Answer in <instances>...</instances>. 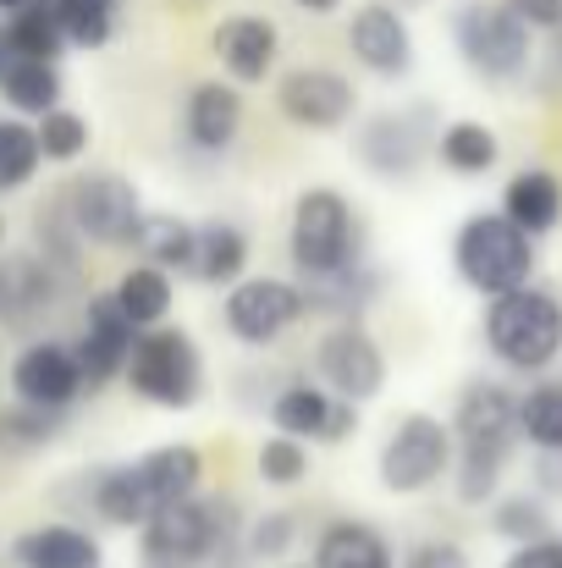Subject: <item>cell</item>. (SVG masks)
<instances>
[{
	"label": "cell",
	"mask_w": 562,
	"mask_h": 568,
	"mask_svg": "<svg viewBox=\"0 0 562 568\" xmlns=\"http://www.w3.org/2000/svg\"><path fill=\"white\" fill-rule=\"evenodd\" d=\"M513 226H524L530 237H552L562 226V178L552 166H524L508 178L502 204H497Z\"/></svg>",
	"instance_id": "cell-23"
},
{
	"label": "cell",
	"mask_w": 562,
	"mask_h": 568,
	"mask_svg": "<svg viewBox=\"0 0 562 568\" xmlns=\"http://www.w3.org/2000/svg\"><path fill=\"white\" fill-rule=\"evenodd\" d=\"M0 248H6V210H0Z\"/></svg>",
	"instance_id": "cell-47"
},
{
	"label": "cell",
	"mask_w": 562,
	"mask_h": 568,
	"mask_svg": "<svg viewBox=\"0 0 562 568\" xmlns=\"http://www.w3.org/2000/svg\"><path fill=\"white\" fill-rule=\"evenodd\" d=\"M254 469H259L265 486H282V491H287V486H298V480L309 475V447H304L298 436H282V430H276V436L259 442Z\"/></svg>",
	"instance_id": "cell-38"
},
{
	"label": "cell",
	"mask_w": 562,
	"mask_h": 568,
	"mask_svg": "<svg viewBox=\"0 0 562 568\" xmlns=\"http://www.w3.org/2000/svg\"><path fill=\"white\" fill-rule=\"evenodd\" d=\"M72 226L94 248H133L139 221H144V193L122 172H78L72 189L61 193Z\"/></svg>",
	"instance_id": "cell-11"
},
{
	"label": "cell",
	"mask_w": 562,
	"mask_h": 568,
	"mask_svg": "<svg viewBox=\"0 0 562 568\" xmlns=\"http://www.w3.org/2000/svg\"><path fill=\"white\" fill-rule=\"evenodd\" d=\"M535 491L562 497V453H535Z\"/></svg>",
	"instance_id": "cell-43"
},
{
	"label": "cell",
	"mask_w": 562,
	"mask_h": 568,
	"mask_svg": "<svg viewBox=\"0 0 562 568\" xmlns=\"http://www.w3.org/2000/svg\"><path fill=\"white\" fill-rule=\"evenodd\" d=\"M270 425L282 436H298V442H348L359 430V403L348 397H331L320 381H287L276 397H270Z\"/></svg>",
	"instance_id": "cell-19"
},
{
	"label": "cell",
	"mask_w": 562,
	"mask_h": 568,
	"mask_svg": "<svg viewBox=\"0 0 562 568\" xmlns=\"http://www.w3.org/2000/svg\"><path fill=\"white\" fill-rule=\"evenodd\" d=\"M304 315V287L287 276H243L221 298V326L243 348H276Z\"/></svg>",
	"instance_id": "cell-12"
},
{
	"label": "cell",
	"mask_w": 562,
	"mask_h": 568,
	"mask_svg": "<svg viewBox=\"0 0 562 568\" xmlns=\"http://www.w3.org/2000/svg\"><path fill=\"white\" fill-rule=\"evenodd\" d=\"M397 568H474V558L458 547V541H447V536H425V541H413Z\"/></svg>",
	"instance_id": "cell-40"
},
{
	"label": "cell",
	"mask_w": 562,
	"mask_h": 568,
	"mask_svg": "<svg viewBox=\"0 0 562 568\" xmlns=\"http://www.w3.org/2000/svg\"><path fill=\"white\" fill-rule=\"evenodd\" d=\"M72 50H105L116 39V0H50Z\"/></svg>",
	"instance_id": "cell-35"
},
{
	"label": "cell",
	"mask_w": 562,
	"mask_h": 568,
	"mask_svg": "<svg viewBox=\"0 0 562 568\" xmlns=\"http://www.w3.org/2000/svg\"><path fill=\"white\" fill-rule=\"evenodd\" d=\"M11 397H22V403H39V408H72L78 397H89L83 392V371H78V354H72V343H61V337H28V348H17V359H11Z\"/></svg>",
	"instance_id": "cell-17"
},
{
	"label": "cell",
	"mask_w": 562,
	"mask_h": 568,
	"mask_svg": "<svg viewBox=\"0 0 562 568\" xmlns=\"http://www.w3.org/2000/svg\"><path fill=\"white\" fill-rule=\"evenodd\" d=\"M22 6H28V0H0V11H6V17H11V11H22Z\"/></svg>",
	"instance_id": "cell-45"
},
{
	"label": "cell",
	"mask_w": 562,
	"mask_h": 568,
	"mask_svg": "<svg viewBox=\"0 0 562 568\" xmlns=\"http://www.w3.org/2000/svg\"><path fill=\"white\" fill-rule=\"evenodd\" d=\"M480 337H486V354L508 376H546L562 359V298L535 282L497 293L486 298Z\"/></svg>",
	"instance_id": "cell-4"
},
{
	"label": "cell",
	"mask_w": 562,
	"mask_h": 568,
	"mask_svg": "<svg viewBox=\"0 0 562 568\" xmlns=\"http://www.w3.org/2000/svg\"><path fill=\"white\" fill-rule=\"evenodd\" d=\"M375 475L391 497H419L441 480H452V425L441 414H425V408H408L380 453H375Z\"/></svg>",
	"instance_id": "cell-9"
},
{
	"label": "cell",
	"mask_w": 562,
	"mask_h": 568,
	"mask_svg": "<svg viewBox=\"0 0 562 568\" xmlns=\"http://www.w3.org/2000/svg\"><path fill=\"white\" fill-rule=\"evenodd\" d=\"M61 430H67L61 408H39V403H22V397H11L0 408V453L6 458H33V453L55 447Z\"/></svg>",
	"instance_id": "cell-31"
},
{
	"label": "cell",
	"mask_w": 562,
	"mask_h": 568,
	"mask_svg": "<svg viewBox=\"0 0 562 568\" xmlns=\"http://www.w3.org/2000/svg\"><path fill=\"white\" fill-rule=\"evenodd\" d=\"M215 55H221V72L232 83H265L282 61V28L270 17H254V11H237V17H221L215 22Z\"/></svg>",
	"instance_id": "cell-21"
},
{
	"label": "cell",
	"mask_w": 562,
	"mask_h": 568,
	"mask_svg": "<svg viewBox=\"0 0 562 568\" xmlns=\"http://www.w3.org/2000/svg\"><path fill=\"white\" fill-rule=\"evenodd\" d=\"M491 536L508 541V547H530V541L558 536V530H552V503H546L541 491H508V497H491Z\"/></svg>",
	"instance_id": "cell-33"
},
{
	"label": "cell",
	"mask_w": 562,
	"mask_h": 568,
	"mask_svg": "<svg viewBox=\"0 0 562 568\" xmlns=\"http://www.w3.org/2000/svg\"><path fill=\"white\" fill-rule=\"evenodd\" d=\"M452 491L463 508L502 497L508 464L519 453V392L502 381H469L452 408Z\"/></svg>",
	"instance_id": "cell-1"
},
{
	"label": "cell",
	"mask_w": 562,
	"mask_h": 568,
	"mask_svg": "<svg viewBox=\"0 0 562 568\" xmlns=\"http://www.w3.org/2000/svg\"><path fill=\"white\" fill-rule=\"evenodd\" d=\"M348 50H354V61H359L370 78H380V83L408 78V72H413V33H408L402 6H391V0L354 6V17H348Z\"/></svg>",
	"instance_id": "cell-18"
},
{
	"label": "cell",
	"mask_w": 562,
	"mask_h": 568,
	"mask_svg": "<svg viewBox=\"0 0 562 568\" xmlns=\"http://www.w3.org/2000/svg\"><path fill=\"white\" fill-rule=\"evenodd\" d=\"M198 486H204V453L193 442H161V447L139 453L133 464L94 469L83 480V503L100 525L139 530L144 519H155L161 508L193 497Z\"/></svg>",
	"instance_id": "cell-2"
},
{
	"label": "cell",
	"mask_w": 562,
	"mask_h": 568,
	"mask_svg": "<svg viewBox=\"0 0 562 568\" xmlns=\"http://www.w3.org/2000/svg\"><path fill=\"white\" fill-rule=\"evenodd\" d=\"M293 6H298V11H309V17H331L343 0H293Z\"/></svg>",
	"instance_id": "cell-44"
},
{
	"label": "cell",
	"mask_w": 562,
	"mask_h": 568,
	"mask_svg": "<svg viewBox=\"0 0 562 568\" xmlns=\"http://www.w3.org/2000/svg\"><path fill=\"white\" fill-rule=\"evenodd\" d=\"M33 139H39V155H44L50 166H72V161L89 155V116L55 105V111H44V116L33 122Z\"/></svg>",
	"instance_id": "cell-36"
},
{
	"label": "cell",
	"mask_w": 562,
	"mask_h": 568,
	"mask_svg": "<svg viewBox=\"0 0 562 568\" xmlns=\"http://www.w3.org/2000/svg\"><path fill=\"white\" fill-rule=\"evenodd\" d=\"M315 381L331 397L348 403H370L386 392V354L365 332V321H331L326 337L315 343Z\"/></svg>",
	"instance_id": "cell-15"
},
{
	"label": "cell",
	"mask_w": 562,
	"mask_h": 568,
	"mask_svg": "<svg viewBox=\"0 0 562 568\" xmlns=\"http://www.w3.org/2000/svg\"><path fill=\"white\" fill-rule=\"evenodd\" d=\"M298 287H304V310H309V315H326V321H365V310L380 298L386 276H380V265L359 260V265L343 271V276H320V282H298Z\"/></svg>",
	"instance_id": "cell-26"
},
{
	"label": "cell",
	"mask_w": 562,
	"mask_h": 568,
	"mask_svg": "<svg viewBox=\"0 0 562 568\" xmlns=\"http://www.w3.org/2000/svg\"><path fill=\"white\" fill-rule=\"evenodd\" d=\"M452 44L463 67L486 83H513L535 61V33L513 17L508 0H463L452 11Z\"/></svg>",
	"instance_id": "cell-7"
},
{
	"label": "cell",
	"mask_w": 562,
	"mask_h": 568,
	"mask_svg": "<svg viewBox=\"0 0 562 568\" xmlns=\"http://www.w3.org/2000/svg\"><path fill=\"white\" fill-rule=\"evenodd\" d=\"M116 304H122V315L139 326V332H150V326H166L172 321V310H177V276L172 271H161V265H150V260H133L122 276H116Z\"/></svg>",
	"instance_id": "cell-27"
},
{
	"label": "cell",
	"mask_w": 562,
	"mask_h": 568,
	"mask_svg": "<svg viewBox=\"0 0 562 568\" xmlns=\"http://www.w3.org/2000/svg\"><path fill=\"white\" fill-rule=\"evenodd\" d=\"M0 100L17 116H44L61 105V67L55 61H6L0 67Z\"/></svg>",
	"instance_id": "cell-32"
},
{
	"label": "cell",
	"mask_w": 562,
	"mask_h": 568,
	"mask_svg": "<svg viewBox=\"0 0 562 568\" xmlns=\"http://www.w3.org/2000/svg\"><path fill=\"white\" fill-rule=\"evenodd\" d=\"M541 237H530L524 226H513L502 210H474L463 215V226L452 232V271L469 293L480 298H497V293H513L524 282H535V265H541Z\"/></svg>",
	"instance_id": "cell-6"
},
{
	"label": "cell",
	"mask_w": 562,
	"mask_h": 568,
	"mask_svg": "<svg viewBox=\"0 0 562 568\" xmlns=\"http://www.w3.org/2000/svg\"><path fill=\"white\" fill-rule=\"evenodd\" d=\"M391 6H402V11H408V6H430V0H391Z\"/></svg>",
	"instance_id": "cell-46"
},
{
	"label": "cell",
	"mask_w": 562,
	"mask_h": 568,
	"mask_svg": "<svg viewBox=\"0 0 562 568\" xmlns=\"http://www.w3.org/2000/svg\"><path fill=\"white\" fill-rule=\"evenodd\" d=\"M287 260H293L298 282L343 276L359 260H370L365 221H359L354 199L343 189H331V183L298 193L293 199V215H287Z\"/></svg>",
	"instance_id": "cell-5"
},
{
	"label": "cell",
	"mask_w": 562,
	"mask_h": 568,
	"mask_svg": "<svg viewBox=\"0 0 562 568\" xmlns=\"http://www.w3.org/2000/svg\"><path fill=\"white\" fill-rule=\"evenodd\" d=\"M508 6L530 33H558L562 28V0H508Z\"/></svg>",
	"instance_id": "cell-41"
},
{
	"label": "cell",
	"mask_w": 562,
	"mask_h": 568,
	"mask_svg": "<svg viewBox=\"0 0 562 568\" xmlns=\"http://www.w3.org/2000/svg\"><path fill=\"white\" fill-rule=\"evenodd\" d=\"M44 155H39V139H33V122H0V193L28 189L39 178Z\"/></svg>",
	"instance_id": "cell-37"
},
{
	"label": "cell",
	"mask_w": 562,
	"mask_h": 568,
	"mask_svg": "<svg viewBox=\"0 0 562 568\" xmlns=\"http://www.w3.org/2000/svg\"><path fill=\"white\" fill-rule=\"evenodd\" d=\"M552 39H558V67H562V28H558V33H552Z\"/></svg>",
	"instance_id": "cell-48"
},
{
	"label": "cell",
	"mask_w": 562,
	"mask_h": 568,
	"mask_svg": "<svg viewBox=\"0 0 562 568\" xmlns=\"http://www.w3.org/2000/svg\"><path fill=\"white\" fill-rule=\"evenodd\" d=\"M11 564L17 568H105V547L89 525L72 519H50L33 525L11 541Z\"/></svg>",
	"instance_id": "cell-22"
},
{
	"label": "cell",
	"mask_w": 562,
	"mask_h": 568,
	"mask_svg": "<svg viewBox=\"0 0 562 568\" xmlns=\"http://www.w3.org/2000/svg\"><path fill=\"white\" fill-rule=\"evenodd\" d=\"M243 525L232 497L193 491L139 525L144 568H243Z\"/></svg>",
	"instance_id": "cell-3"
},
{
	"label": "cell",
	"mask_w": 562,
	"mask_h": 568,
	"mask_svg": "<svg viewBox=\"0 0 562 568\" xmlns=\"http://www.w3.org/2000/svg\"><path fill=\"white\" fill-rule=\"evenodd\" d=\"M122 381L133 386V397H144L150 408H193L204 397V354L183 326H150L133 343V359Z\"/></svg>",
	"instance_id": "cell-8"
},
{
	"label": "cell",
	"mask_w": 562,
	"mask_h": 568,
	"mask_svg": "<svg viewBox=\"0 0 562 568\" xmlns=\"http://www.w3.org/2000/svg\"><path fill=\"white\" fill-rule=\"evenodd\" d=\"M72 282L33 248H0V332L17 337H39L44 321L61 310V293Z\"/></svg>",
	"instance_id": "cell-14"
},
{
	"label": "cell",
	"mask_w": 562,
	"mask_h": 568,
	"mask_svg": "<svg viewBox=\"0 0 562 568\" xmlns=\"http://www.w3.org/2000/svg\"><path fill=\"white\" fill-rule=\"evenodd\" d=\"M0 50L11 61H61L67 39H61V22H55L50 0H28L22 11H11L0 22Z\"/></svg>",
	"instance_id": "cell-30"
},
{
	"label": "cell",
	"mask_w": 562,
	"mask_h": 568,
	"mask_svg": "<svg viewBox=\"0 0 562 568\" xmlns=\"http://www.w3.org/2000/svg\"><path fill=\"white\" fill-rule=\"evenodd\" d=\"M193 248H198V226L172 215V210H144L133 254H144L150 265L172 271V276H193Z\"/></svg>",
	"instance_id": "cell-29"
},
{
	"label": "cell",
	"mask_w": 562,
	"mask_h": 568,
	"mask_svg": "<svg viewBox=\"0 0 562 568\" xmlns=\"http://www.w3.org/2000/svg\"><path fill=\"white\" fill-rule=\"evenodd\" d=\"M315 568H397V547L370 519H331L315 536Z\"/></svg>",
	"instance_id": "cell-25"
},
{
	"label": "cell",
	"mask_w": 562,
	"mask_h": 568,
	"mask_svg": "<svg viewBox=\"0 0 562 568\" xmlns=\"http://www.w3.org/2000/svg\"><path fill=\"white\" fill-rule=\"evenodd\" d=\"M133 343H139V326L122 315L116 293H94L83 304V326L72 337V354H78V371H83V392H105L111 381H122L127 359H133Z\"/></svg>",
	"instance_id": "cell-16"
},
{
	"label": "cell",
	"mask_w": 562,
	"mask_h": 568,
	"mask_svg": "<svg viewBox=\"0 0 562 568\" xmlns=\"http://www.w3.org/2000/svg\"><path fill=\"white\" fill-rule=\"evenodd\" d=\"M502 568H562V536H546V541H530V547H513Z\"/></svg>",
	"instance_id": "cell-42"
},
{
	"label": "cell",
	"mask_w": 562,
	"mask_h": 568,
	"mask_svg": "<svg viewBox=\"0 0 562 568\" xmlns=\"http://www.w3.org/2000/svg\"><path fill=\"white\" fill-rule=\"evenodd\" d=\"M293 536H298L293 514H254L243 525V564H282L293 552Z\"/></svg>",
	"instance_id": "cell-39"
},
{
	"label": "cell",
	"mask_w": 562,
	"mask_h": 568,
	"mask_svg": "<svg viewBox=\"0 0 562 568\" xmlns=\"http://www.w3.org/2000/svg\"><path fill=\"white\" fill-rule=\"evenodd\" d=\"M293 568H315V564H293Z\"/></svg>",
	"instance_id": "cell-49"
},
{
	"label": "cell",
	"mask_w": 562,
	"mask_h": 568,
	"mask_svg": "<svg viewBox=\"0 0 562 568\" xmlns=\"http://www.w3.org/2000/svg\"><path fill=\"white\" fill-rule=\"evenodd\" d=\"M436 166L452 172V178H491L502 166V139L486 122L458 116L436 133Z\"/></svg>",
	"instance_id": "cell-28"
},
{
	"label": "cell",
	"mask_w": 562,
	"mask_h": 568,
	"mask_svg": "<svg viewBox=\"0 0 562 568\" xmlns=\"http://www.w3.org/2000/svg\"><path fill=\"white\" fill-rule=\"evenodd\" d=\"M519 436L535 453H562V381L535 376V386L519 392Z\"/></svg>",
	"instance_id": "cell-34"
},
{
	"label": "cell",
	"mask_w": 562,
	"mask_h": 568,
	"mask_svg": "<svg viewBox=\"0 0 562 568\" xmlns=\"http://www.w3.org/2000/svg\"><path fill=\"white\" fill-rule=\"evenodd\" d=\"M243 94H237V83H221V78H204V83H193L183 100V144L187 155H198V161H221L232 144H237V133H243Z\"/></svg>",
	"instance_id": "cell-20"
},
{
	"label": "cell",
	"mask_w": 562,
	"mask_h": 568,
	"mask_svg": "<svg viewBox=\"0 0 562 568\" xmlns=\"http://www.w3.org/2000/svg\"><path fill=\"white\" fill-rule=\"evenodd\" d=\"M436 111L430 105H402V111H375L354 133L359 166L380 183H408L430 155H436Z\"/></svg>",
	"instance_id": "cell-10"
},
{
	"label": "cell",
	"mask_w": 562,
	"mask_h": 568,
	"mask_svg": "<svg viewBox=\"0 0 562 568\" xmlns=\"http://www.w3.org/2000/svg\"><path fill=\"white\" fill-rule=\"evenodd\" d=\"M276 111L298 133H343L359 116V89L337 67H293L276 78Z\"/></svg>",
	"instance_id": "cell-13"
},
{
	"label": "cell",
	"mask_w": 562,
	"mask_h": 568,
	"mask_svg": "<svg viewBox=\"0 0 562 568\" xmlns=\"http://www.w3.org/2000/svg\"><path fill=\"white\" fill-rule=\"evenodd\" d=\"M248 260H254V243L237 221L215 215V221H198V248H193V282L204 287H232L248 276Z\"/></svg>",
	"instance_id": "cell-24"
}]
</instances>
